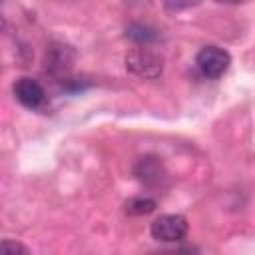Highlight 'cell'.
Returning a JSON list of instances; mask_svg holds the SVG:
<instances>
[{
	"mask_svg": "<svg viewBox=\"0 0 255 255\" xmlns=\"http://www.w3.org/2000/svg\"><path fill=\"white\" fill-rule=\"evenodd\" d=\"M163 6L171 12H179V10H187L191 6H197L201 0H161Z\"/></svg>",
	"mask_w": 255,
	"mask_h": 255,
	"instance_id": "10",
	"label": "cell"
},
{
	"mask_svg": "<svg viewBox=\"0 0 255 255\" xmlns=\"http://www.w3.org/2000/svg\"><path fill=\"white\" fill-rule=\"evenodd\" d=\"M12 92H14V98L28 110H38L46 100V92L40 86V82H36L34 78H26V76L14 82Z\"/></svg>",
	"mask_w": 255,
	"mask_h": 255,
	"instance_id": "4",
	"label": "cell"
},
{
	"mask_svg": "<svg viewBox=\"0 0 255 255\" xmlns=\"http://www.w3.org/2000/svg\"><path fill=\"white\" fill-rule=\"evenodd\" d=\"M72 66V50L68 46H54L46 54V72L64 74Z\"/></svg>",
	"mask_w": 255,
	"mask_h": 255,
	"instance_id": "6",
	"label": "cell"
},
{
	"mask_svg": "<svg viewBox=\"0 0 255 255\" xmlns=\"http://www.w3.org/2000/svg\"><path fill=\"white\" fill-rule=\"evenodd\" d=\"M151 237L163 243H177L187 235V219L177 213H165L153 219L151 227Z\"/></svg>",
	"mask_w": 255,
	"mask_h": 255,
	"instance_id": "2",
	"label": "cell"
},
{
	"mask_svg": "<svg viewBox=\"0 0 255 255\" xmlns=\"http://www.w3.org/2000/svg\"><path fill=\"white\" fill-rule=\"evenodd\" d=\"M0 251L4 255H28V249L22 243H16V241H10V239H4L0 243Z\"/></svg>",
	"mask_w": 255,
	"mask_h": 255,
	"instance_id": "9",
	"label": "cell"
},
{
	"mask_svg": "<svg viewBox=\"0 0 255 255\" xmlns=\"http://www.w3.org/2000/svg\"><path fill=\"white\" fill-rule=\"evenodd\" d=\"M133 173L135 177L145 183V185H159L163 179H165V169H163V163L153 157V155H145L141 157L135 167H133Z\"/></svg>",
	"mask_w": 255,
	"mask_h": 255,
	"instance_id": "5",
	"label": "cell"
},
{
	"mask_svg": "<svg viewBox=\"0 0 255 255\" xmlns=\"http://www.w3.org/2000/svg\"><path fill=\"white\" fill-rule=\"evenodd\" d=\"M195 64L205 78L217 80L229 70L231 56L227 50H223L219 46H203L195 56Z\"/></svg>",
	"mask_w": 255,
	"mask_h": 255,
	"instance_id": "1",
	"label": "cell"
},
{
	"mask_svg": "<svg viewBox=\"0 0 255 255\" xmlns=\"http://www.w3.org/2000/svg\"><path fill=\"white\" fill-rule=\"evenodd\" d=\"M126 68L141 78H157L163 70V60L145 48H137V50L128 52Z\"/></svg>",
	"mask_w": 255,
	"mask_h": 255,
	"instance_id": "3",
	"label": "cell"
},
{
	"mask_svg": "<svg viewBox=\"0 0 255 255\" xmlns=\"http://www.w3.org/2000/svg\"><path fill=\"white\" fill-rule=\"evenodd\" d=\"M215 2H223V4H237L241 0H215Z\"/></svg>",
	"mask_w": 255,
	"mask_h": 255,
	"instance_id": "11",
	"label": "cell"
},
{
	"mask_svg": "<svg viewBox=\"0 0 255 255\" xmlns=\"http://www.w3.org/2000/svg\"><path fill=\"white\" fill-rule=\"evenodd\" d=\"M126 38H129L135 44H151L159 38V32L147 24H129L126 28Z\"/></svg>",
	"mask_w": 255,
	"mask_h": 255,
	"instance_id": "7",
	"label": "cell"
},
{
	"mask_svg": "<svg viewBox=\"0 0 255 255\" xmlns=\"http://www.w3.org/2000/svg\"><path fill=\"white\" fill-rule=\"evenodd\" d=\"M155 209V201L151 197H131L128 203H126V211L129 215H147Z\"/></svg>",
	"mask_w": 255,
	"mask_h": 255,
	"instance_id": "8",
	"label": "cell"
}]
</instances>
